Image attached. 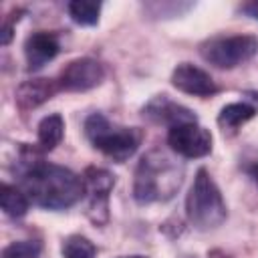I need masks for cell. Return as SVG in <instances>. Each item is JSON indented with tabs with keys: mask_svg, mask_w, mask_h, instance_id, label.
Instances as JSON below:
<instances>
[{
	"mask_svg": "<svg viewBox=\"0 0 258 258\" xmlns=\"http://www.w3.org/2000/svg\"><path fill=\"white\" fill-rule=\"evenodd\" d=\"M185 167L173 153L165 149H151L135 167L133 200L141 206L167 202L179 191Z\"/></svg>",
	"mask_w": 258,
	"mask_h": 258,
	"instance_id": "2",
	"label": "cell"
},
{
	"mask_svg": "<svg viewBox=\"0 0 258 258\" xmlns=\"http://www.w3.org/2000/svg\"><path fill=\"white\" fill-rule=\"evenodd\" d=\"M167 145L175 155L198 159L206 157L212 151V135L198 123H185L167 131Z\"/></svg>",
	"mask_w": 258,
	"mask_h": 258,
	"instance_id": "8",
	"label": "cell"
},
{
	"mask_svg": "<svg viewBox=\"0 0 258 258\" xmlns=\"http://www.w3.org/2000/svg\"><path fill=\"white\" fill-rule=\"evenodd\" d=\"M40 250L42 246L38 240H18L2 250V258H38Z\"/></svg>",
	"mask_w": 258,
	"mask_h": 258,
	"instance_id": "18",
	"label": "cell"
},
{
	"mask_svg": "<svg viewBox=\"0 0 258 258\" xmlns=\"http://www.w3.org/2000/svg\"><path fill=\"white\" fill-rule=\"evenodd\" d=\"M60 252L64 258H95L97 256L95 244L81 234H73V236L64 238Z\"/></svg>",
	"mask_w": 258,
	"mask_h": 258,
	"instance_id": "17",
	"label": "cell"
},
{
	"mask_svg": "<svg viewBox=\"0 0 258 258\" xmlns=\"http://www.w3.org/2000/svg\"><path fill=\"white\" fill-rule=\"evenodd\" d=\"M0 206H2V210H4L6 216H10V218H22L28 212L30 200L26 198V194L18 185L2 183L0 185Z\"/></svg>",
	"mask_w": 258,
	"mask_h": 258,
	"instance_id": "15",
	"label": "cell"
},
{
	"mask_svg": "<svg viewBox=\"0 0 258 258\" xmlns=\"http://www.w3.org/2000/svg\"><path fill=\"white\" fill-rule=\"evenodd\" d=\"M58 50H60V42L54 32H46V30L32 32L24 40V56H26L28 71L42 69L46 62H50L58 54Z\"/></svg>",
	"mask_w": 258,
	"mask_h": 258,
	"instance_id": "11",
	"label": "cell"
},
{
	"mask_svg": "<svg viewBox=\"0 0 258 258\" xmlns=\"http://www.w3.org/2000/svg\"><path fill=\"white\" fill-rule=\"evenodd\" d=\"M85 135L95 149L117 163L127 161L145 137L139 127L111 123L103 113H91L85 119Z\"/></svg>",
	"mask_w": 258,
	"mask_h": 258,
	"instance_id": "3",
	"label": "cell"
},
{
	"mask_svg": "<svg viewBox=\"0 0 258 258\" xmlns=\"http://www.w3.org/2000/svg\"><path fill=\"white\" fill-rule=\"evenodd\" d=\"M143 117L149 119L151 123L167 125L169 129L171 127H177V125H185V123H198V115L191 109H187L185 105L175 103L167 95L153 97L143 107Z\"/></svg>",
	"mask_w": 258,
	"mask_h": 258,
	"instance_id": "9",
	"label": "cell"
},
{
	"mask_svg": "<svg viewBox=\"0 0 258 258\" xmlns=\"http://www.w3.org/2000/svg\"><path fill=\"white\" fill-rule=\"evenodd\" d=\"M258 113V107L252 103H230L226 107H222L220 115H218V125L224 133H234L238 131V127H242L246 121H250L254 115Z\"/></svg>",
	"mask_w": 258,
	"mask_h": 258,
	"instance_id": "13",
	"label": "cell"
},
{
	"mask_svg": "<svg viewBox=\"0 0 258 258\" xmlns=\"http://www.w3.org/2000/svg\"><path fill=\"white\" fill-rule=\"evenodd\" d=\"M20 14H24V10L22 8H16L12 14H10V18L2 24V44L6 46L10 40H12V28H14V20L18 22L20 20Z\"/></svg>",
	"mask_w": 258,
	"mask_h": 258,
	"instance_id": "19",
	"label": "cell"
},
{
	"mask_svg": "<svg viewBox=\"0 0 258 258\" xmlns=\"http://www.w3.org/2000/svg\"><path fill=\"white\" fill-rule=\"evenodd\" d=\"M36 135H38V149L42 153L52 151L62 141V135H64V119L58 113H52V115L42 117L40 123H38Z\"/></svg>",
	"mask_w": 258,
	"mask_h": 258,
	"instance_id": "14",
	"label": "cell"
},
{
	"mask_svg": "<svg viewBox=\"0 0 258 258\" xmlns=\"http://www.w3.org/2000/svg\"><path fill=\"white\" fill-rule=\"evenodd\" d=\"M58 93L56 79H30L16 87L14 101L20 111H32Z\"/></svg>",
	"mask_w": 258,
	"mask_h": 258,
	"instance_id": "12",
	"label": "cell"
},
{
	"mask_svg": "<svg viewBox=\"0 0 258 258\" xmlns=\"http://www.w3.org/2000/svg\"><path fill=\"white\" fill-rule=\"evenodd\" d=\"M240 10H242L244 14H248L250 18H256V20H258V0H252V2L242 4Z\"/></svg>",
	"mask_w": 258,
	"mask_h": 258,
	"instance_id": "21",
	"label": "cell"
},
{
	"mask_svg": "<svg viewBox=\"0 0 258 258\" xmlns=\"http://www.w3.org/2000/svg\"><path fill=\"white\" fill-rule=\"evenodd\" d=\"M171 85L177 91H181L185 95H194V97H212L220 91V87L210 77V73H206L204 69L191 64V62H179L173 69Z\"/></svg>",
	"mask_w": 258,
	"mask_h": 258,
	"instance_id": "10",
	"label": "cell"
},
{
	"mask_svg": "<svg viewBox=\"0 0 258 258\" xmlns=\"http://www.w3.org/2000/svg\"><path fill=\"white\" fill-rule=\"evenodd\" d=\"M14 175L26 198L44 210H67L85 196L83 177L69 167L44 161L42 151L26 143L20 145Z\"/></svg>",
	"mask_w": 258,
	"mask_h": 258,
	"instance_id": "1",
	"label": "cell"
},
{
	"mask_svg": "<svg viewBox=\"0 0 258 258\" xmlns=\"http://www.w3.org/2000/svg\"><path fill=\"white\" fill-rule=\"evenodd\" d=\"M185 216L189 224L202 232L218 228L228 216L222 191L206 167H200L194 177V183L185 198Z\"/></svg>",
	"mask_w": 258,
	"mask_h": 258,
	"instance_id": "4",
	"label": "cell"
},
{
	"mask_svg": "<svg viewBox=\"0 0 258 258\" xmlns=\"http://www.w3.org/2000/svg\"><path fill=\"white\" fill-rule=\"evenodd\" d=\"M83 185L87 200V218L97 226H105L109 222V196L115 187V175L103 167L91 165L83 173Z\"/></svg>",
	"mask_w": 258,
	"mask_h": 258,
	"instance_id": "6",
	"label": "cell"
},
{
	"mask_svg": "<svg viewBox=\"0 0 258 258\" xmlns=\"http://www.w3.org/2000/svg\"><path fill=\"white\" fill-rule=\"evenodd\" d=\"M244 171L258 183V155L256 157H252V159H248L246 163H244Z\"/></svg>",
	"mask_w": 258,
	"mask_h": 258,
	"instance_id": "20",
	"label": "cell"
},
{
	"mask_svg": "<svg viewBox=\"0 0 258 258\" xmlns=\"http://www.w3.org/2000/svg\"><path fill=\"white\" fill-rule=\"evenodd\" d=\"M101 2H87V0H73L69 2L67 10L69 16L73 18V22L81 24V26H95L99 22V14H101Z\"/></svg>",
	"mask_w": 258,
	"mask_h": 258,
	"instance_id": "16",
	"label": "cell"
},
{
	"mask_svg": "<svg viewBox=\"0 0 258 258\" xmlns=\"http://www.w3.org/2000/svg\"><path fill=\"white\" fill-rule=\"evenodd\" d=\"M119 258H147V256H141V254H133V256H119Z\"/></svg>",
	"mask_w": 258,
	"mask_h": 258,
	"instance_id": "22",
	"label": "cell"
},
{
	"mask_svg": "<svg viewBox=\"0 0 258 258\" xmlns=\"http://www.w3.org/2000/svg\"><path fill=\"white\" fill-rule=\"evenodd\" d=\"M105 79V69L99 60L91 56H81L71 60L56 77L58 91H69V93H83L89 89H95L103 83Z\"/></svg>",
	"mask_w": 258,
	"mask_h": 258,
	"instance_id": "7",
	"label": "cell"
},
{
	"mask_svg": "<svg viewBox=\"0 0 258 258\" xmlns=\"http://www.w3.org/2000/svg\"><path fill=\"white\" fill-rule=\"evenodd\" d=\"M258 52V36L254 34H230L212 36L200 44V54L206 62L218 69H234Z\"/></svg>",
	"mask_w": 258,
	"mask_h": 258,
	"instance_id": "5",
	"label": "cell"
}]
</instances>
